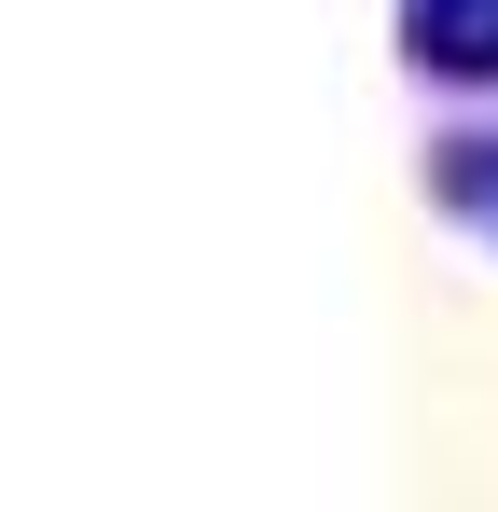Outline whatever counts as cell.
Returning a JSON list of instances; mask_svg holds the SVG:
<instances>
[{
  "mask_svg": "<svg viewBox=\"0 0 498 512\" xmlns=\"http://www.w3.org/2000/svg\"><path fill=\"white\" fill-rule=\"evenodd\" d=\"M415 70H443V84H498V0H415Z\"/></svg>",
  "mask_w": 498,
  "mask_h": 512,
  "instance_id": "6da1fadb",
  "label": "cell"
},
{
  "mask_svg": "<svg viewBox=\"0 0 498 512\" xmlns=\"http://www.w3.org/2000/svg\"><path fill=\"white\" fill-rule=\"evenodd\" d=\"M443 194H457V208L498 236V139H457V153H443Z\"/></svg>",
  "mask_w": 498,
  "mask_h": 512,
  "instance_id": "7a4b0ae2",
  "label": "cell"
}]
</instances>
